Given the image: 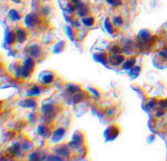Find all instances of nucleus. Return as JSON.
<instances>
[{"label": "nucleus", "instance_id": "obj_7", "mask_svg": "<svg viewBox=\"0 0 167 161\" xmlns=\"http://www.w3.org/2000/svg\"><path fill=\"white\" fill-rule=\"evenodd\" d=\"M112 23L113 24L114 26L116 27H120L122 26L123 24V19L122 16L120 15L114 16L111 20Z\"/></svg>", "mask_w": 167, "mask_h": 161}, {"label": "nucleus", "instance_id": "obj_2", "mask_svg": "<svg viewBox=\"0 0 167 161\" xmlns=\"http://www.w3.org/2000/svg\"><path fill=\"white\" fill-rule=\"evenodd\" d=\"M37 22H38V18H37V16L34 14H28L26 20H25V23L27 27H35Z\"/></svg>", "mask_w": 167, "mask_h": 161}, {"label": "nucleus", "instance_id": "obj_8", "mask_svg": "<svg viewBox=\"0 0 167 161\" xmlns=\"http://www.w3.org/2000/svg\"><path fill=\"white\" fill-rule=\"evenodd\" d=\"M104 27H105V29H106V30L108 33L112 34V33L114 32L115 26H114L113 24L112 23L110 20H109L108 18H106L105 20V21H104Z\"/></svg>", "mask_w": 167, "mask_h": 161}, {"label": "nucleus", "instance_id": "obj_14", "mask_svg": "<svg viewBox=\"0 0 167 161\" xmlns=\"http://www.w3.org/2000/svg\"><path fill=\"white\" fill-rule=\"evenodd\" d=\"M159 55L162 58L167 60V48H165L164 49H162L161 51L159 52Z\"/></svg>", "mask_w": 167, "mask_h": 161}, {"label": "nucleus", "instance_id": "obj_9", "mask_svg": "<svg viewBox=\"0 0 167 161\" xmlns=\"http://www.w3.org/2000/svg\"><path fill=\"white\" fill-rule=\"evenodd\" d=\"M9 16L10 19L12 20V21H18L21 18V16L18 13V12L15 9H12L10 11L9 13Z\"/></svg>", "mask_w": 167, "mask_h": 161}, {"label": "nucleus", "instance_id": "obj_6", "mask_svg": "<svg viewBox=\"0 0 167 161\" xmlns=\"http://www.w3.org/2000/svg\"><path fill=\"white\" fill-rule=\"evenodd\" d=\"M139 38H140L141 40L145 43L148 42L150 38H151V35H150L149 33L146 30H141L139 32Z\"/></svg>", "mask_w": 167, "mask_h": 161}, {"label": "nucleus", "instance_id": "obj_15", "mask_svg": "<svg viewBox=\"0 0 167 161\" xmlns=\"http://www.w3.org/2000/svg\"><path fill=\"white\" fill-rule=\"evenodd\" d=\"M70 2H71L74 4H77L80 2H81V0H70Z\"/></svg>", "mask_w": 167, "mask_h": 161}, {"label": "nucleus", "instance_id": "obj_13", "mask_svg": "<svg viewBox=\"0 0 167 161\" xmlns=\"http://www.w3.org/2000/svg\"><path fill=\"white\" fill-rule=\"evenodd\" d=\"M74 31V30L70 27H67L66 28V33H67V35L69 36V38L70 39H73V37H74L75 34L73 32Z\"/></svg>", "mask_w": 167, "mask_h": 161}, {"label": "nucleus", "instance_id": "obj_4", "mask_svg": "<svg viewBox=\"0 0 167 161\" xmlns=\"http://www.w3.org/2000/svg\"><path fill=\"white\" fill-rule=\"evenodd\" d=\"M5 39L6 40V43L8 44H11L15 43V41H16V31H14L12 30H7L6 31Z\"/></svg>", "mask_w": 167, "mask_h": 161}, {"label": "nucleus", "instance_id": "obj_3", "mask_svg": "<svg viewBox=\"0 0 167 161\" xmlns=\"http://www.w3.org/2000/svg\"><path fill=\"white\" fill-rule=\"evenodd\" d=\"M81 22L86 27H92L95 24L96 19L93 16H86L81 19Z\"/></svg>", "mask_w": 167, "mask_h": 161}, {"label": "nucleus", "instance_id": "obj_1", "mask_svg": "<svg viewBox=\"0 0 167 161\" xmlns=\"http://www.w3.org/2000/svg\"><path fill=\"white\" fill-rule=\"evenodd\" d=\"M16 41L19 43H24L28 39L27 31L24 28H20L16 31Z\"/></svg>", "mask_w": 167, "mask_h": 161}, {"label": "nucleus", "instance_id": "obj_10", "mask_svg": "<svg viewBox=\"0 0 167 161\" xmlns=\"http://www.w3.org/2000/svg\"><path fill=\"white\" fill-rule=\"evenodd\" d=\"M66 41L65 40H61L60 41L59 43H58L56 46H55V50H56V52H59L60 50H63L64 48H65L66 47Z\"/></svg>", "mask_w": 167, "mask_h": 161}, {"label": "nucleus", "instance_id": "obj_5", "mask_svg": "<svg viewBox=\"0 0 167 161\" xmlns=\"http://www.w3.org/2000/svg\"><path fill=\"white\" fill-rule=\"evenodd\" d=\"M41 51L42 49L41 47L37 44H33L30 48V53L33 57L39 56L41 54Z\"/></svg>", "mask_w": 167, "mask_h": 161}, {"label": "nucleus", "instance_id": "obj_11", "mask_svg": "<svg viewBox=\"0 0 167 161\" xmlns=\"http://www.w3.org/2000/svg\"><path fill=\"white\" fill-rule=\"evenodd\" d=\"M136 62V59L135 58H131L130 60H129L125 62L124 63V67L125 69H130L133 66H134Z\"/></svg>", "mask_w": 167, "mask_h": 161}, {"label": "nucleus", "instance_id": "obj_12", "mask_svg": "<svg viewBox=\"0 0 167 161\" xmlns=\"http://www.w3.org/2000/svg\"><path fill=\"white\" fill-rule=\"evenodd\" d=\"M106 2L113 7H118L122 4V0H106Z\"/></svg>", "mask_w": 167, "mask_h": 161}]
</instances>
